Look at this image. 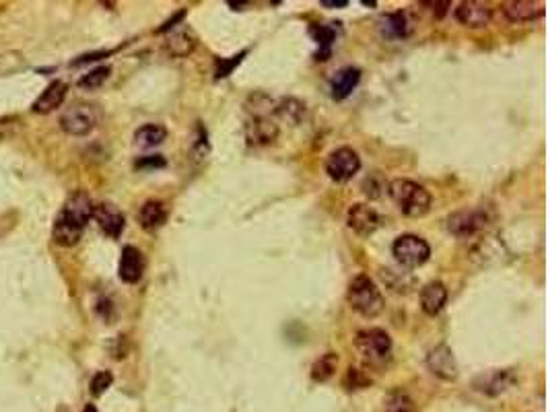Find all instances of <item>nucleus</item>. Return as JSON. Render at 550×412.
<instances>
[{"mask_svg": "<svg viewBox=\"0 0 550 412\" xmlns=\"http://www.w3.org/2000/svg\"><path fill=\"white\" fill-rule=\"evenodd\" d=\"M447 303V287L441 280H431L421 291V307L427 315H437Z\"/></svg>", "mask_w": 550, "mask_h": 412, "instance_id": "obj_19", "label": "nucleus"}, {"mask_svg": "<svg viewBox=\"0 0 550 412\" xmlns=\"http://www.w3.org/2000/svg\"><path fill=\"white\" fill-rule=\"evenodd\" d=\"M165 34H167L165 36V50H167V54H171L175 58H186V56H190L196 50L198 38H196V34L192 32L190 25L179 23V25H175L173 29H169Z\"/></svg>", "mask_w": 550, "mask_h": 412, "instance_id": "obj_11", "label": "nucleus"}, {"mask_svg": "<svg viewBox=\"0 0 550 412\" xmlns=\"http://www.w3.org/2000/svg\"><path fill=\"white\" fill-rule=\"evenodd\" d=\"M93 200L87 192H75L66 204L62 206L60 215L54 221V241L62 247H73L79 243L87 223L93 219Z\"/></svg>", "mask_w": 550, "mask_h": 412, "instance_id": "obj_1", "label": "nucleus"}, {"mask_svg": "<svg viewBox=\"0 0 550 412\" xmlns=\"http://www.w3.org/2000/svg\"><path fill=\"white\" fill-rule=\"evenodd\" d=\"M312 38L320 46L318 60H328L330 48L336 42V29L334 27H328V25H316V27H312Z\"/></svg>", "mask_w": 550, "mask_h": 412, "instance_id": "obj_26", "label": "nucleus"}, {"mask_svg": "<svg viewBox=\"0 0 550 412\" xmlns=\"http://www.w3.org/2000/svg\"><path fill=\"white\" fill-rule=\"evenodd\" d=\"M145 266H147V262H145L142 252L134 245H126L122 250V256H120L118 276L126 284H136V282H140V278L145 274Z\"/></svg>", "mask_w": 550, "mask_h": 412, "instance_id": "obj_13", "label": "nucleus"}, {"mask_svg": "<svg viewBox=\"0 0 550 412\" xmlns=\"http://www.w3.org/2000/svg\"><path fill=\"white\" fill-rule=\"evenodd\" d=\"M167 138V128L163 124H145L134 132V145L140 149H153L163 145Z\"/></svg>", "mask_w": 550, "mask_h": 412, "instance_id": "obj_23", "label": "nucleus"}, {"mask_svg": "<svg viewBox=\"0 0 550 412\" xmlns=\"http://www.w3.org/2000/svg\"><path fill=\"white\" fill-rule=\"evenodd\" d=\"M379 215L369 204H353L347 213V225L359 235L369 237L379 229Z\"/></svg>", "mask_w": 550, "mask_h": 412, "instance_id": "obj_12", "label": "nucleus"}, {"mask_svg": "<svg viewBox=\"0 0 550 412\" xmlns=\"http://www.w3.org/2000/svg\"><path fill=\"white\" fill-rule=\"evenodd\" d=\"M503 15L511 23H525L534 21L544 15V3H529V0H513L503 5Z\"/></svg>", "mask_w": 550, "mask_h": 412, "instance_id": "obj_18", "label": "nucleus"}, {"mask_svg": "<svg viewBox=\"0 0 550 412\" xmlns=\"http://www.w3.org/2000/svg\"><path fill=\"white\" fill-rule=\"evenodd\" d=\"M386 412H414V406L406 396L394 393L386 400Z\"/></svg>", "mask_w": 550, "mask_h": 412, "instance_id": "obj_31", "label": "nucleus"}, {"mask_svg": "<svg viewBox=\"0 0 550 412\" xmlns=\"http://www.w3.org/2000/svg\"><path fill=\"white\" fill-rule=\"evenodd\" d=\"M112 383H114V375L110 371H97L91 379V393L101 396L112 387Z\"/></svg>", "mask_w": 550, "mask_h": 412, "instance_id": "obj_30", "label": "nucleus"}, {"mask_svg": "<svg viewBox=\"0 0 550 412\" xmlns=\"http://www.w3.org/2000/svg\"><path fill=\"white\" fill-rule=\"evenodd\" d=\"M136 167L138 169H145V167H165V159L161 155H155V157H142L136 161Z\"/></svg>", "mask_w": 550, "mask_h": 412, "instance_id": "obj_33", "label": "nucleus"}, {"mask_svg": "<svg viewBox=\"0 0 550 412\" xmlns=\"http://www.w3.org/2000/svg\"><path fill=\"white\" fill-rule=\"evenodd\" d=\"M361 169V157L351 147H340L332 151L326 159V173L332 182L345 184L353 180Z\"/></svg>", "mask_w": 550, "mask_h": 412, "instance_id": "obj_6", "label": "nucleus"}, {"mask_svg": "<svg viewBox=\"0 0 550 412\" xmlns=\"http://www.w3.org/2000/svg\"><path fill=\"white\" fill-rule=\"evenodd\" d=\"M347 301L359 315H363L367 319H373V317L382 315L384 309H386V299L382 295V289L367 274H357L349 282Z\"/></svg>", "mask_w": 550, "mask_h": 412, "instance_id": "obj_3", "label": "nucleus"}, {"mask_svg": "<svg viewBox=\"0 0 550 412\" xmlns=\"http://www.w3.org/2000/svg\"><path fill=\"white\" fill-rule=\"evenodd\" d=\"M355 344L369 365H384L392 354V338L382 328L361 330L355 338Z\"/></svg>", "mask_w": 550, "mask_h": 412, "instance_id": "obj_4", "label": "nucleus"}, {"mask_svg": "<svg viewBox=\"0 0 550 412\" xmlns=\"http://www.w3.org/2000/svg\"><path fill=\"white\" fill-rule=\"evenodd\" d=\"M377 27H379V34L388 40H400V38H406L410 34V23H408V17L406 13L398 11V13H388L384 15L379 21H377Z\"/></svg>", "mask_w": 550, "mask_h": 412, "instance_id": "obj_21", "label": "nucleus"}, {"mask_svg": "<svg viewBox=\"0 0 550 412\" xmlns=\"http://www.w3.org/2000/svg\"><path fill=\"white\" fill-rule=\"evenodd\" d=\"M382 276H384V280L388 282V287L390 289H394L396 293H408L410 291V287H412V278L410 276H406L404 272L400 274V272H396V270H384L382 272Z\"/></svg>", "mask_w": 550, "mask_h": 412, "instance_id": "obj_29", "label": "nucleus"}, {"mask_svg": "<svg viewBox=\"0 0 550 412\" xmlns=\"http://www.w3.org/2000/svg\"><path fill=\"white\" fill-rule=\"evenodd\" d=\"M511 383H513V377L509 371H490V373L480 375L474 381L476 389L482 393H488V396H497V393L505 391Z\"/></svg>", "mask_w": 550, "mask_h": 412, "instance_id": "obj_22", "label": "nucleus"}, {"mask_svg": "<svg viewBox=\"0 0 550 412\" xmlns=\"http://www.w3.org/2000/svg\"><path fill=\"white\" fill-rule=\"evenodd\" d=\"M345 387L349 391H357V389H365L373 383V379L363 371V369H357V367H349L347 375H345Z\"/></svg>", "mask_w": 550, "mask_h": 412, "instance_id": "obj_27", "label": "nucleus"}, {"mask_svg": "<svg viewBox=\"0 0 550 412\" xmlns=\"http://www.w3.org/2000/svg\"><path fill=\"white\" fill-rule=\"evenodd\" d=\"M110 73H112L110 66H97V69H93L91 73L83 75L79 79V87H83V89H97V87H101L108 81Z\"/></svg>", "mask_w": 550, "mask_h": 412, "instance_id": "obj_28", "label": "nucleus"}, {"mask_svg": "<svg viewBox=\"0 0 550 412\" xmlns=\"http://www.w3.org/2000/svg\"><path fill=\"white\" fill-rule=\"evenodd\" d=\"M388 192L394 200V204L400 208L402 215L410 217V219H421L431 210V194L425 186L412 182V180H392L388 186Z\"/></svg>", "mask_w": 550, "mask_h": 412, "instance_id": "obj_2", "label": "nucleus"}, {"mask_svg": "<svg viewBox=\"0 0 550 412\" xmlns=\"http://www.w3.org/2000/svg\"><path fill=\"white\" fill-rule=\"evenodd\" d=\"M167 217H169L167 206L161 200H147L138 210V223L147 231H155V229L163 227Z\"/></svg>", "mask_w": 550, "mask_h": 412, "instance_id": "obj_20", "label": "nucleus"}, {"mask_svg": "<svg viewBox=\"0 0 550 412\" xmlns=\"http://www.w3.org/2000/svg\"><path fill=\"white\" fill-rule=\"evenodd\" d=\"M490 217L486 213V208H466V210H458L447 219V231L460 239L472 237L480 231L486 229Z\"/></svg>", "mask_w": 550, "mask_h": 412, "instance_id": "obj_7", "label": "nucleus"}, {"mask_svg": "<svg viewBox=\"0 0 550 412\" xmlns=\"http://www.w3.org/2000/svg\"><path fill=\"white\" fill-rule=\"evenodd\" d=\"M322 7H330V9H345V7H349V0H322Z\"/></svg>", "mask_w": 550, "mask_h": 412, "instance_id": "obj_34", "label": "nucleus"}, {"mask_svg": "<svg viewBox=\"0 0 550 412\" xmlns=\"http://www.w3.org/2000/svg\"><path fill=\"white\" fill-rule=\"evenodd\" d=\"M392 254L396 258V262L404 268H418L423 264H427V260L431 258V245L418 237V235H400L394 245H392Z\"/></svg>", "mask_w": 550, "mask_h": 412, "instance_id": "obj_5", "label": "nucleus"}, {"mask_svg": "<svg viewBox=\"0 0 550 412\" xmlns=\"http://www.w3.org/2000/svg\"><path fill=\"white\" fill-rule=\"evenodd\" d=\"M455 19L460 25L468 27V29H482L490 23L492 19V11L488 5H482V3H460L458 9H455Z\"/></svg>", "mask_w": 550, "mask_h": 412, "instance_id": "obj_15", "label": "nucleus"}, {"mask_svg": "<svg viewBox=\"0 0 550 412\" xmlns=\"http://www.w3.org/2000/svg\"><path fill=\"white\" fill-rule=\"evenodd\" d=\"M66 93H68V85H66L64 81H52V83L42 91V95L36 99V104H34L32 110H34L36 114H50V112L58 110V108L64 104Z\"/></svg>", "mask_w": 550, "mask_h": 412, "instance_id": "obj_17", "label": "nucleus"}, {"mask_svg": "<svg viewBox=\"0 0 550 412\" xmlns=\"http://www.w3.org/2000/svg\"><path fill=\"white\" fill-rule=\"evenodd\" d=\"M83 412H99V410H97V408H95L93 404H87V406L83 408Z\"/></svg>", "mask_w": 550, "mask_h": 412, "instance_id": "obj_35", "label": "nucleus"}, {"mask_svg": "<svg viewBox=\"0 0 550 412\" xmlns=\"http://www.w3.org/2000/svg\"><path fill=\"white\" fill-rule=\"evenodd\" d=\"M427 367L429 371L443 379V381H455L460 371H458V361L453 356V350L447 344H437L435 348L429 350L427 354Z\"/></svg>", "mask_w": 550, "mask_h": 412, "instance_id": "obj_10", "label": "nucleus"}, {"mask_svg": "<svg viewBox=\"0 0 550 412\" xmlns=\"http://www.w3.org/2000/svg\"><path fill=\"white\" fill-rule=\"evenodd\" d=\"M336 365H338V354H336V352H326V354H322V356L314 363V367H312V379H314V381H320V383L332 379V375L336 373Z\"/></svg>", "mask_w": 550, "mask_h": 412, "instance_id": "obj_25", "label": "nucleus"}, {"mask_svg": "<svg viewBox=\"0 0 550 412\" xmlns=\"http://www.w3.org/2000/svg\"><path fill=\"white\" fill-rule=\"evenodd\" d=\"M361 81V71L357 66H345L340 71L334 73V77L330 79V95L336 101L347 99L359 85Z\"/></svg>", "mask_w": 550, "mask_h": 412, "instance_id": "obj_16", "label": "nucleus"}, {"mask_svg": "<svg viewBox=\"0 0 550 412\" xmlns=\"http://www.w3.org/2000/svg\"><path fill=\"white\" fill-rule=\"evenodd\" d=\"M274 114L281 116L283 120H287L291 124H299L305 118V104L289 97V99H283L281 104L274 106Z\"/></svg>", "mask_w": 550, "mask_h": 412, "instance_id": "obj_24", "label": "nucleus"}, {"mask_svg": "<svg viewBox=\"0 0 550 412\" xmlns=\"http://www.w3.org/2000/svg\"><path fill=\"white\" fill-rule=\"evenodd\" d=\"M245 138L251 147H268L279 138V124L270 116H247Z\"/></svg>", "mask_w": 550, "mask_h": 412, "instance_id": "obj_9", "label": "nucleus"}, {"mask_svg": "<svg viewBox=\"0 0 550 412\" xmlns=\"http://www.w3.org/2000/svg\"><path fill=\"white\" fill-rule=\"evenodd\" d=\"M97 124V114L91 106H73L60 116V128L71 136H87Z\"/></svg>", "mask_w": 550, "mask_h": 412, "instance_id": "obj_8", "label": "nucleus"}, {"mask_svg": "<svg viewBox=\"0 0 550 412\" xmlns=\"http://www.w3.org/2000/svg\"><path fill=\"white\" fill-rule=\"evenodd\" d=\"M93 219L97 221L99 229L110 235V237H120L124 227H126V219H124V213L112 204V202H101L93 208Z\"/></svg>", "mask_w": 550, "mask_h": 412, "instance_id": "obj_14", "label": "nucleus"}, {"mask_svg": "<svg viewBox=\"0 0 550 412\" xmlns=\"http://www.w3.org/2000/svg\"><path fill=\"white\" fill-rule=\"evenodd\" d=\"M245 54H247V52L243 50V52H239L237 56H231V58H227V60H218V62H216L214 77H216V79H225V77H229V75L233 73V69L239 66V62L243 60Z\"/></svg>", "mask_w": 550, "mask_h": 412, "instance_id": "obj_32", "label": "nucleus"}]
</instances>
